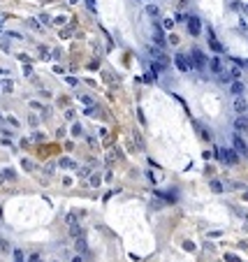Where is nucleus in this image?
I'll return each instance as SVG.
<instances>
[{
  "mask_svg": "<svg viewBox=\"0 0 248 262\" xmlns=\"http://www.w3.org/2000/svg\"><path fill=\"white\" fill-rule=\"evenodd\" d=\"M234 111H237V116H246V111H248V102L244 98H234Z\"/></svg>",
  "mask_w": 248,
  "mask_h": 262,
  "instance_id": "20e7f679",
  "label": "nucleus"
},
{
  "mask_svg": "<svg viewBox=\"0 0 248 262\" xmlns=\"http://www.w3.org/2000/svg\"><path fill=\"white\" fill-rule=\"evenodd\" d=\"M246 225H248V223H246Z\"/></svg>",
  "mask_w": 248,
  "mask_h": 262,
  "instance_id": "a878e982",
  "label": "nucleus"
},
{
  "mask_svg": "<svg viewBox=\"0 0 248 262\" xmlns=\"http://www.w3.org/2000/svg\"><path fill=\"white\" fill-rule=\"evenodd\" d=\"M206 65V56L199 49H193L190 51V67H197V70H202Z\"/></svg>",
  "mask_w": 248,
  "mask_h": 262,
  "instance_id": "f03ea898",
  "label": "nucleus"
},
{
  "mask_svg": "<svg viewBox=\"0 0 248 262\" xmlns=\"http://www.w3.org/2000/svg\"><path fill=\"white\" fill-rule=\"evenodd\" d=\"M0 123H3V116H0Z\"/></svg>",
  "mask_w": 248,
  "mask_h": 262,
  "instance_id": "b1692460",
  "label": "nucleus"
},
{
  "mask_svg": "<svg viewBox=\"0 0 248 262\" xmlns=\"http://www.w3.org/2000/svg\"><path fill=\"white\" fill-rule=\"evenodd\" d=\"M74 248H77V251H79V253H86V239H84V237H79V239H77Z\"/></svg>",
  "mask_w": 248,
  "mask_h": 262,
  "instance_id": "ddd939ff",
  "label": "nucleus"
},
{
  "mask_svg": "<svg viewBox=\"0 0 248 262\" xmlns=\"http://www.w3.org/2000/svg\"><path fill=\"white\" fill-rule=\"evenodd\" d=\"M188 30H190V35H199V30H202V21H199L197 16H188Z\"/></svg>",
  "mask_w": 248,
  "mask_h": 262,
  "instance_id": "423d86ee",
  "label": "nucleus"
},
{
  "mask_svg": "<svg viewBox=\"0 0 248 262\" xmlns=\"http://www.w3.org/2000/svg\"><path fill=\"white\" fill-rule=\"evenodd\" d=\"M174 63H176V67H179L181 72L193 70V67H190V61H188V56H183V53H176V56H174Z\"/></svg>",
  "mask_w": 248,
  "mask_h": 262,
  "instance_id": "7ed1b4c3",
  "label": "nucleus"
},
{
  "mask_svg": "<svg viewBox=\"0 0 248 262\" xmlns=\"http://www.w3.org/2000/svg\"><path fill=\"white\" fill-rule=\"evenodd\" d=\"M234 151H237L239 156H246V153H248V148H246V144H244V139H241V137H237V135H234Z\"/></svg>",
  "mask_w": 248,
  "mask_h": 262,
  "instance_id": "0eeeda50",
  "label": "nucleus"
},
{
  "mask_svg": "<svg viewBox=\"0 0 248 262\" xmlns=\"http://www.w3.org/2000/svg\"><path fill=\"white\" fill-rule=\"evenodd\" d=\"M209 65H211V70H214L216 74H220V72H223V61H220L218 56H216V58H211V63H209Z\"/></svg>",
  "mask_w": 248,
  "mask_h": 262,
  "instance_id": "6e6552de",
  "label": "nucleus"
},
{
  "mask_svg": "<svg viewBox=\"0 0 248 262\" xmlns=\"http://www.w3.org/2000/svg\"><path fill=\"white\" fill-rule=\"evenodd\" d=\"M81 100H84L86 104H93V98H91V95H84V98H81Z\"/></svg>",
  "mask_w": 248,
  "mask_h": 262,
  "instance_id": "412c9836",
  "label": "nucleus"
},
{
  "mask_svg": "<svg viewBox=\"0 0 248 262\" xmlns=\"http://www.w3.org/2000/svg\"><path fill=\"white\" fill-rule=\"evenodd\" d=\"M70 234H72V237H77V239H79V237H84V232H81L79 223H70Z\"/></svg>",
  "mask_w": 248,
  "mask_h": 262,
  "instance_id": "9b49d317",
  "label": "nucleus"
},
{
  "mask_svg": "<svg viewBox=\"0 0 248 262\" xmlns=\"http://www.w3.org/2000/svg\"><path fill=\"white\" fill-rule=\"evenodd\" d=\"M72 135H81V126H74L72 128Z\"/></svg>",
  "mask_w": 248,
  "mask_h": 262,
  "instance_id": "4be33fe9",
  "label": "nucleus"
},
{
  "mask_svg": "<svg viewBox=\"0 0 248 262\" xmlns=\"http://www.w3.org/2000/svg\"><path fill=\"white\" fill-rule=\"evenodd\" d=\"M220 81H225V84H230V81H234V77L230 72H220Z\"/></svg>",
  "mask_w": 248,
  "mask_h": 262,
  "instance_id": "dca6fc26",
  "label": "nucleus"
},
{
  "mask_svg": "<svg viewBox=\"0 0 248 262\" xmlns=\"http://www.w3.org/2000/svg\"><path fill=\"white\" fill-rule=\"evenodd\" d=\"M28 262H44L42 258H40V255L37 253H35V255H30V258H28Z\"/></svg>",
  "mask_w": 248,
  "mask_h": 262,
  "instance_id": "aec40b11",
  "label": "nucleus"
},
{
  "mask_svg": "<svg viewBox=\"0 0 248 262\" xmlns=\"http://www.w3.org/2000/svg\"><path fill=\"white\" fill-rule=\"evenodd\" d=\"M214 156L220 160V163H227V165H237V163H239V158H241L239 153L234 151V148H216Z\"/></svg>",
  "mask_w": 248,
  "mask_h": 262,
  "instance_id": "f257e3e1",
  "label": "nucleus"
},
{
  "mask_svg": "<svg viewBox=\"0 0 248 262\" xmlns=\"http://www.w3.org/2000/svg\"><path fill=\"white\" fill-rule=\"evenodd\" d=\"M61 167H70V169H74L77 165H74V160H70V158H63V160H61Z\"/></svg>",
  "mask_w": 248,
  "mask_h": 262,
  "instance_id": "2eb2a0df",
  "label": "nucleus"
},
{
  "mask_svg": "<svg viewBox=\"0 0 248 262\" xmlns=\"http://www.w3.org/2000/svg\"><path fill=\"white\" fill-rule=\"evenodd\" d=\"M211 190H216V193H223L225 188H223V183H220V181H214V183H211Z\"/></svg>",
  "mask_w": 248,
  "mask_h": 262,
  "instance_id": "f3484780",
  "label": "nucleus"
},
{
  "mask_svg": "<svg viewBox=\"0 0 248 262\" xmlns=\"http://www.w3.org/2000/svg\"><path fill=\"white\" fill-rule=\"evenodd\" d=\"M241 93H244V84H241L239 79H237V81H232V95H234V98H239Z\"/></svg>",
  "mask_w": 248,
  "mask_h": 262,
  "instance_id": "1a4fd4ad",
  "label": "nucleus"
},
{
  "mask_svg": "<svg viewBox=\"0 0 248 262\" xmlns=\"http://www.w3.org/2000/svg\"><path fill=\"white\" fill-rule=\"evenodd\" d=\"M153 42H156L158 46H162V49H165V42H167V40H165V33H162L160 23H156V28H153Z\"/></svg>",
  "mask_w": 248,
  "mask_h": 262,
  "instance_id": "39448f33",
  "label": "nucleus"
},
{
  "mask_svg": "<svg viewBox=\"0 0 248 262\" xmlns=\"http://www.w3.org/2000/svg\"><path fill=\"white\" fill-rule=\"evenodd\" d=\"M225 260H227V262H241L237 255H232V253H227V255H225Z\"/></svg>",
  "mask_w": 248,
  "mask_h": 262,
  "instance_id": "6ab92c4d",
  "label": "nucleus"
},
{
  "mask_svg": "<svg viewBox=\"0 0 248 262\" xmlns=\"http://www.w3.org/2000/svg\"><path fill=\"white\" fill-rule=\"evenodd\" d=\"M209 44H211V49H214V51H220V42L216 40V35L211 33V30H209Z\"/></svg>",
  "mask_w": 248,
  "mask_h": 262,
  "instance_id": "f8f14e48",
  "label": "nucleus"
},
{
  "mask_svg": "<svg viewBox=\"0 0 248 262\" xmlns=\"http://www.w3.org/2000/svg\"><path fill=\"white\" fill-rule=\"evenodd\" d=\"M14 262H23V251H19V248L14 251Z\"/></svg>",
  "mask_w": 248,
  "mask_h": 262,
  "instance_id": "a211bd4d",
  "label": "nucleus"
},
{
  "mask_svg": "<svg viewBox=\"0 0 248 262\" xmlns=\"http://www.w3.org/2000/svg\"><path fill=\"white\" fill-rule=\"evenodd\" d=\"M234 128H237L239 132H244V130L248 128V121H246V116H239L237 121H234Z\"/></svg>",
  "mask_w": 248,
  "mask_h": 262,
  "instance_id": "9d476101",
  "label": "nucleus"
},
{
  "mask_svg": "<svg viewBox=\"0 0 248 262\" xmlns=\"http://www.w3.org/2000/svg\"><path fill=\"white\" fill-rule=\"evenodd\" d=\"M51 262H56V260H51Z\"/></svg>",
  "mask_w": 248,
  "mask_h": 262,
  "instance_id": "393cba45",
  "label": "nucleus"
},
{
  "mask_svg": "<svg viewBox=\"0 0 248 262\" xmlns=\"http://www.w3.org/2000/svg\"><path fill=\"white\" fill-rule=\"evenodd\" d=\"M72 262H84V258H81V255H77V258H72Z\"/></svg>",
  "mask_w": 248,
  "mask_h": 262,
  "instance_id": "5701e85b",
  "label": "nucleus"
},
{
  "mask_svg": "<svg viewBox=\"0 0 248 262\" xmlns=\"http://www.w3.org/2000/svg\"><path fill=\"white\" fill-rule=\"evenodd\" d=\"M146 14H149V16H158V14H160L158 5H146Z\"/></svg>",
  "mask_w": 248,
  "mask_h": 262,
  "instance_id": "4468645a",
  "label": "nucleus"
}]
</instances>
